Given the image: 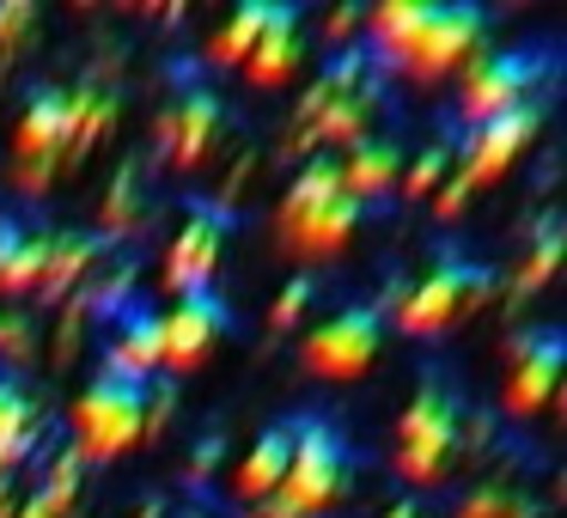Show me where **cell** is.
Returning a JSON list of instances; mask_svg holds the SVG:
<instances>
[{"label":"cell","instance_id":"cell-34","mask_svg":"<svg viewBox=\"0 0 567 518\" xmlns=\"http://www.w3.org/2000/svg\"><path fill=\"white\" fill-rule=\"evenodd\" d=\"M415 512H421V506H415V500H396V506H384V512H379V518H415Z\"/></svg>","mask_w":567,"mask_h":518},{"label":"cell","instance_id":"cell-6","mask_svg":"<svg viewBox=\"0 0 567 518\" xmlns=\"http://www.w3.org/2000/svg\"><path fill=\"white\" fill-rule=\"evenodd\" d=\"M543 74H549L543 50H476V55L464 62V86H457V116H464V123L476 128V123H488V116L518 111V104L537 99Z\"/></svg>","mask_w":567,"mask_h":518},{"label":"cell","instance_id":"cell-32","mask_svg":"<svg viewBox=\"0 0 567 518\" xmlns=\"http://www.w3.org/2000/svg\"><path fill=\"white\" fill-rule=\"evenodd\" d=\"M214 464H220V439H214V433H208V439H202V445H196V457H189V476H196V481H202V476H208V469H214Z\"/></svg>","mask_w":567,"mask_h":518},{"label":"cell","instance_id":"cell-9","mask_svg":"<svg viewBox=\"0 0 567 518\" xmlns=\"http://www.w3.org/2000/svg\"><path fill=\"white\" fill-rule=\"evenodd\" d=\"M537 128H543V99H530V104H518V111H506V116L476 123V128H470V141H464V153H452V177L464 189L494 184V177H501L506 165L537 141Z\"/></svg>","mask_w":567,"mask_h":518},{"label":"cell","instance_id":"cell-4","mask_svg":"<svg viewBox=\"0 0 567 518\" xmlns=\"http://www.w3.org/2000/svg\"><path fill=\"white\" fill-rule=\"evenodd\" d=\"M141 439H147V379L99 372L74 403V457L104 464V457L128 452Z\"/></svg>","mask_w":567,"mask_h":518},{"label":"cell","instance_id":"cell-11","mask_svg":"<svg viewBox=\"0 0 567 518\" xmlns=\"http://www.w3.org/2000/svg\"><path fill=\"white\" fill-rule=\"evenodd\" d=\"M226 323H233V311H226V299L214 293H184L172 311H159V342H165V366H202V360L214 354V342L226 335Z\"/></svg>","mask_w":567,"mask_h":518},{"label":"cell","instance_id":"cell-1","mask_svg":"<svg viewBox=\"0 0 567 518\" xmlns=\"http://www.w3.org/2000/svg\"><path fill=\"white\" fill-rule=\"evenodd\" d=\"M360 25H367V50L379 55V68L391 62L415 80H433L445 68H464L482 50L488 19L470 0H445V7L440 0H384Z\"/></svg>","mask_w":567,"mask_h":518},{"label":"cell","instance_id":"cell-17","mask_svg":"<svg viewBox=\"0 0 567 518\" xmlns=\"http://www.w3.org/2000/svg\"><path fill=\"white\" fill-rule=\"evenodd\" d=\"M68 153V92L43 86L31 92L25 116H19V165H62Z\"/></svg>","mask_w":567,"mask_h":518},{"label":"cell","instance_id":"cell-25","mask_svg":"<svg viewBox=\"0 0 567 518\" xmlns=\"http://www.w3.org/2000/svg\"><path fill=\"white\" fill-rule=\"evenodd\" d=\"M116 123V104L99 86L68 92V153H86L92 141H104V128Z\"/></svg>","mask_w":567,"mask_h":518},{"label":"cell","instance_id":"cell-12","mask_svg":"<svg viewBox=\"0 0 567 518\" xmlns=\"http://www.w3.org/2000/svg\"><path fill=\"white\" fill-rule=\"evenodd\" d=\"M561 354H567L561 330L518 335V342H513V366H506V391H501L506 415H537V408L549 403L555 384H561Z\"/></svg>","mask_w":567,"mask_h":518},{"label":"cell","instance_id":"cell-28","mask_svg":"<svg viewBox=\"0 0 567 518\" xmlns=\"http://www.w3.org/2000/svg\"><path fill=\"white\" fill-rule=\"evenodd\" d=\"M457 518H537V506L518 500L513 488H482V494H470V500L457 506Z\"/></svg>","mask_w":567,"mask_h":518},{"label":"cell","instance_id":"cell-13","mask_svg":"<svg viewBox=\"0 0 567 518\" xmlns=\"http://www.w3.org/2000/svg\"><path fill=\"white\" fill-rule=\"evenodd\" d=\"M226 128V104L214 99L208 86H189L172 99V111L159 116V147L172 153L177 165H202L208 159V147L220 141Z\"/></svg>","mask_w":567,"mask_h":518},{"label":"cell","instance_id":"cell-3","mask_svg":"<svg viewBox=\"0 0 567 518\" xmlns=\"http://www.w3.org/2000/svg\"><path fill=\"white\" fill-rule=\"evenodd\" d=\"M348 488V439L336 421L323 415H299L293 421V457L287 476L269 500L257 506V518H311Z\"/></svg>","mask_w":567,"mask_h":518},{"label":"cell","instance_id":"cell-18","mask_svg":"<svg viewBox=\"0 0 567 518\" xmlns=\"http://www.w3.org/2000/svg\"><path fill=\"white\" fill-rule=\"evenodd\" d=\"M336 172H342V189L367 208L372 196H391L396 177H403V153L391 147V141H354V147L336 159Z\"/></svg>","mask_w":567,"mask_h":518},{"label":"cell","instance_id":"cell-7","mask_svg":"<svg viewBox=\"0 0 567 518\" xmlns=\"http://www.w3.org/2000/svg\"><path fill=\"white\" fill-rule=\"evenodd\" d=\"M452 445H457V396L433 379L421 384L415 403L396 421V469H403V481H433L452 457Z\"/></svg>","mask_w":567,"mask_h":518},{"label":"cell","instance_id":"cell-8","mask_svg":"<svg viewBox=\"0 0 567 518\" xmlns=\"http://www.w3.org/2000/svg\"><path fill=\"white\" fill-rule=\"evenodd\" d=\"M226 232H233V208L214 196H196L184 214V226H177L172 250H165V281H172V293H208L214 274H220V257H226Z\"/></svg>","mask_w":567,"mask_h":518},{"label":"cell","instance_id":"cell-2","mask_svg":"<svg viewBox=\"0 0 567 518\" xmlns=\"http://www.w3.org/2000/svg\"><path fill=\"white\" fill-rule=\"evenodd\" d=\"M360 220H367V208L342 189V172H336L330 153H311L287 184L281 208H275V232L293 257H336Z\"/></svg>","mask_w":567,"mask_h":518},{"label":"cell","instance_id":"cell-29","mask_svg":"<svg viewBox=\"0 0 567 518\" xmlns=\"http://www.w3.org/2000/svg\"><path fill=\"white\" fill-rule=\"evenodd\" d=\"M445 172H452V153L433 147V153H421V159L409 165L403 177H396V184H403V196H415V201H421V196H433V189L445 184Z\"/></svg>","mask_w":567,"mask_h":518},{"label":"cell","instance_id":"cell-26","mask_svg":"<svg viewBox=\"0 0 567 518\" xmlns=\"http://www.w3.org/2000/svg\"><path fill=\"white\" fill-rule=\"evenodd\" d=\"M561 220H537V232H530V250H525V262H518V274H513V287L518 293H537V287H549V274L561 269Z\"/></svg>","mask_w":567,"mask_h":518},{"label":"cell","instance_id":"cell-27","mask_svg":"<svg viewBox=\"0 0 567 518\" xmlns=\"http://www.w3.org/2000/svg\"><path fill=\"white\" fill-rule=\"evenodd\" d=\"M311 305H318V281H311V274H293V281L281 287V299H275V311H269V330H299Z\"/></svg>","mask_w":567,"mask_h":518},{"label":"cell","instance_id":"cell-20","mask_svg":"<svg viewBox=\"0 0 567 518\" xmlns=\"http://www.w3.org/2000/svg\"><path fill=\"white\" fill-rule=\"evenodd\" d=\"M50 232H31L25 220H0V293H31L43 281Z\"/></svg>","mask_w":567,"mask_h":518},{"label":"cell","instance_id":"cell-15","mask_svg":"<svg viewBox=\"0 0 567 518\" xmlns=\"http://www.w3.org/2000/svg\"><path fill=\"white\" fill-rule=\"evenodd\" d=\"M299 7L293 0H275V19H269V31L257 38V50L245 55V80L250 86H281V80H293V68H299Z\"/></svg>","mask_w":567,"mask_h":518},{"label":"cell","instance_id":"cell-30","mask_svg":"<svg viewBox=\"0 0 567 518\" xmlns=\"http://www.w3.org/2000/svg\"><path fill=\"white\" fill-rule=\"evenodd\" d=\"M19 31H31V7L25 0H13V7H0V55L19 43Z\"/></svg>","mask_w":567,"mask_h":518},{"label":"cell","instance_id":"cell-24","mask_svg":"<svg viewBox=\"0 0 567 518\" xmlns=\"http://www.w3.org/2000/svg\"><path fill=\"white\" fill-rule=\"evenodd\" d=\"M141 214H147V196H141V172H135V165H123V172L111 177V189H104L99 238H123V232H135Z\"/></svg>","mask_w":567,"mask_h":518},{"label":"cell","instance_id":"cell-14","mask_svg":"<svg viewBox=\"0 0 567 518\" xmlns=\"http://www.w3.org/2000/svg\"><path fill=\"white\" fill-rule=\"evenodd\" d=\"M287 457H293V421H275V427H262L257 439H250V452L238 457L233 494H238V500H250V506H262L275 488H281Z\"/></svg>","mask_w":567,"mask_h":518},{"label":"cell","instance_id":"cell-5","mask_svg":"<svg viewBox=\"0 0 567 518\" xmlns=\"http://www.w3.org/2000/svg\"><path fill=\"white\" fill-rule=\"evenodd\" d=\"M488 287H494V274L482 269V262H470L464 250L445 245L440 262H433L415 287H403V293H396V330H403V335H440V330H452L464 311H476L482 299H488Z\"/></svg>","mask_w":567,"mask_h":518},{"label":"cell","instance_id":"cell-21","mask_svg":"<svg viewBox=\"0 0 567 518\" xmlns=\"http://www.w3.org/2000/svg\"><path fill=\"white\" fill-rule=\"evenodd\" d=\"M74 494H80V457H74V445H68V452L50 457L43 481L25 494V500H19V512H7V518H68Z\"/></svg>","mask_w":567,"mask_h":518},{"label":"cell","instance_id":"cell-16","mask_svg":"<svg viewBox=\"0 0 567 518\" xmlns=\"http://www.w3.org/2000/svg\"><path fill=\"white\" fill-rule=\"evenodd\" d=\"M165 366V342H159V311L153 305H128L116 318V342L104 354V372H123V379H153Z\"/></svg>","mask_w":567,"mask_h":518},{"label":"cell","instance_id":"cell-10","mask_svg":"<svg viewBox=\"0 0 567 518\" xmlns=\"http://www.w3.org/2000/svg\"><path fill=\"white\" fill-rule=\"evenodd\" d=\"M379 335H384V318L372 305H342L306 335V372L318 379H360L379 354Z\"/></svg>","mask_w":567,"mask_h":518},{"label":"cell","instance_id":"cell-33","mask_svg":"<svg viewBox=\"0 0 567 518\" xmlns=\"http://www.w3.org/2000/svg\"><path fill=\"white\" fill-rule=\"evenodd\" d=\"M360 19H367V13H360V7H342V13H330V38H336V50H342V38H348V31L360 25Z\"/></svg>","mask_w":567,"mask_h":518},{"label":"cell","instance_id":"cell-22","mask_svg":"<svg viewBox=\"0 0 567 518\" xmlns=\"http://www.w3.org/2000/svg\"><path fill=\"white\" fill-rule=\"evenodd\" d=\"M99 250H104L99 232H50V257H43L38 293H68V287L99 262Z\"/></svg>","mask_w":567,"mask_h":518},{"label":"cell","instance_id":"cell-31","mask_svg":"<svg viewBox=\"0 0 567 518\" xmlns=\"http://www.w3.org/2000/svg\"><path fill=\"white\" fill-rule=\"evenodd\" d=\"M25 348H31L25 318H13V311H0V354H25Z\"/></svg>","mask_w":567,"mask_h":518},{"label":"cell","instance_id":"cell-19","mask_svg":"<svg viewBox=\"0 0 567 518\" xmlns=\"http://www.w3.org/2000/svg\"><path fill=\"white\" fill-rule=\"evenodd\" d=\"M38 452V396L0 372V481Z\"/></svg>","mask_w":567,"mask_h":518},{"label":"cell","instance_id":"cell-23","mask_svg":"<svg viewBox=\"0 0 567 518\" xmlns=\"http://www.w3.org/2000/svg\"><path fill=\"white\" fill-rule=\"evenodd\" d=\"M269 19H275V0H245L233 19H226L220 31H214V43H208V62H220V68H245V55L257 50V38L269 31Z\"/></svg>","mask_w":567,"mask_h":518}]
</instances>
